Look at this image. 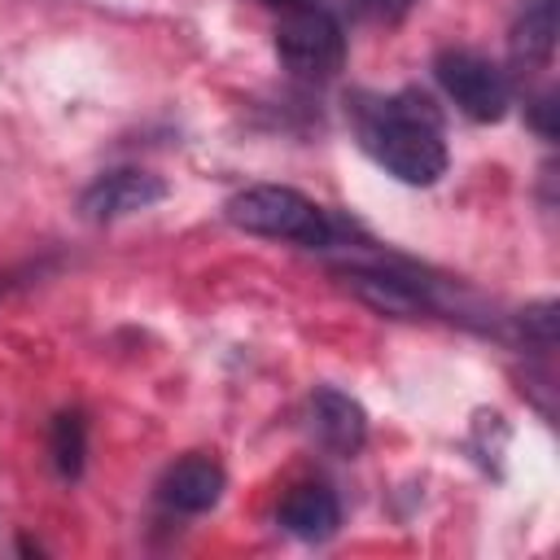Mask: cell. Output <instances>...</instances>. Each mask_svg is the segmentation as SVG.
I'll return each mask as SVG.
<instances>
[{
  "label": "cell",
  "instance_id": "6da1fadb",
  "mask_svg": "<svg viewBox=\"0 0 560 560\" xmlns=\"http://www.w3.org/2000/svg\"><path fill=\"white\" fill-rule=\"evenodd\" d=\"M359 144L363 153L389 171L394 179L411 188H429L446 175V140H442V118L429 96L420 92H398L372 105H359L354 114Z\"/></svg>",
  "mask_w": 560,
  "mask_h": 560
},
{
  "label": "cell",
  "instance_id": "7a4b0ae2",
  "mask_svg": "<svg viewBox=\"0 0 560 560\" xmlns=\"http://www.w3.org/2000/svg\"><path fill=\"white\" fill-rule=\"evenodd\" d=\"M228 223L254 236H276V241H298L311 249H324L337 241V223L324 206H315L306 192L284 188V184H254L236 192L223 206Z\"/></svg>",
  "mask_w": 560,
  "mask_h": 560
},
{
  "label": "cell",
  "instance_id": "3957f363",
  "mask_svg": "<svg viewBox=\"0 0 560 560\" xmlns=\"http://www.w3.org/2000/svg\"><path fill=\"white\" fill-rule=\"evenodd\" d=\"M276 57L298 79H332L346 61V31L324 4L289 0L276 22Z\"/></svg>",
  "mask_w": 560,
  "mask_h": 560
},
{
  "label": "cell",
  "instance_id": "277c9868",
  "mask_svg": "<svg viewBox=\"0 0 560 560\" xmlns=\"http://www.w3.org/2000/svg\"><path fill=\"white\" fill-rule=\"evenodd\" d=\"M433 79L455 101V109L472 122H499L512 105L508 74L472 48H442L433 57Z\"/></svg>",
  "mask_w": 560,
  "mask_h": 560
},
{
  "label": "cell",
  "instance_id": "5b68a950",
  "mask_svg": "<svg viewBox=\"0 0 560 560\" xmlns=\"http://www.w3.org/2000/svg\"><path fill=\"white\" fill-rule=\"evenodd\" d=\"M166 179L149 175V171H136V166H122V171H105L96 175L83 197H79V214L88 223H114V219H127V214H140L158 201H166Z\"/></svg>",
  "mask_w": 560,
  "mask_h": 560
},
{
  "label": "cell",
  "instance_id": "8992f818",
  "mask_svg": "<svg viewBox=\"0 0 560 560\" xmlns=\"http://www.w3.org/2000/svg\"><path fill=\"white\" fill-rule=\"evenodd\" d=\"M341 280H346V289L359 293L368 306H376V311H385V315H398V319H411V315H420V311L433 306L424 280H411V276L389 271V267H346Z\"/></svg>",
  "mask_w": 560,
  "mask_h": 560
},
{
  "label": "cell",
  "instance_id": "52a82bcc",
  "mask_svg": "<svg viewBox=\"0 0 560 560\" xmlns=\"http://www.w3.org/2000/svg\"><path fill=\"white\" fill-rule=\"evenodd\" d=\"M311 433L332 455H359V446L368 442V416L350 394L319 385L311 394Z\"/></svg>",
  "mask_w": 560,
  "mask_h": 560
},
{
  "label": "cell",
  "instance_id": "ba28073f",
  "mask_svg": "<svg viewBox=\"0 0 560 560\" xmlns=\"http://www.w3.org/2000/svg\"><path fill=\"white\" fill-rule=\"evenodd\" d=\"M223 464L210 459V455H184L175 459L162 481H158V499L175 512H210L219 499H223Z\"/></svg>",
  "mask_w": 560,
  "mask_h": 560
},
{
  "label": "cell",
  "instance_id": "9c48e42d",
  "mask_svg": "<svg viewBox=\"0 0 560 560\" xmlns=\"http://www.w3.org/2000/svg\"><path fill=\"white\" fill-rule=\"evenodd\" d=\"M276 521H280L284 534H293V538H302V542H324V538L337 534L341 508H337V494H332L328 486L302 481V486H293V490L284 494Z\"/></svg>",
  "mask_w": 560,
  "mask_h": 560
},
{
  "label": "cell",
  "instance_id": "30bf717a",
  "mask_svg": "<svg viewBox=\"0 0 560 560\" xmlns=\"http://www.w3.org/2000/svg\"><path fill=\"white\" fill-rule=\"evenodd\" d=\"M556 48V0H529L512 26V57L534 66L547 61Z\"/></svg>",
  "mask_w": 560,
  "mask_h": 560
},
{
  "label": "cell",
  "instance_id": "8fae6325",
  "mask_svg": "<svg viewBox=\"0 0 560 560\" xmlns=\"http://www.w3.org/2000/svg\"><path fill=\"white\" fill-rule=\"evenodd\" d=\"M48 451H52V464H57L61 477H79V472H83L88 424H83L79 411H61V416L52 420V442H48Z\"/></svg>",
  "mask_w": 560,
  "mask_h": 560
},
{
  "label": "cell",
  "instance_id": "7c38bea8",
  "mask_svg": "<svg viewBox=\"0 0 560 560\" xmlns=\"http://www.w3.org/2000/svg\"><path fill=\"white\" fill-rule=\"evenodd\" d=\"M521 328H525L542 350H551V346H556V302H538V306L521 311Z\"/></svg>",
  "mask_w": 560,
  "mask_h": 560
},
{
  "label": "cell",
  "instance_id": "4fadbf2b",
  "mask_svg": "<svg viewBox=\"0 0 560 560\" xmlns=\"http://www.w3.org/2000/svg\"><path fill=\"white\" fill-rule=\"evenodd\" d=\"M350 4H354V13L368 18V22H398V18L411 13L416 0H350Z\"/></svg>",
  "mask_w": 560,
  "mask_h": 560
}]
</instances>
